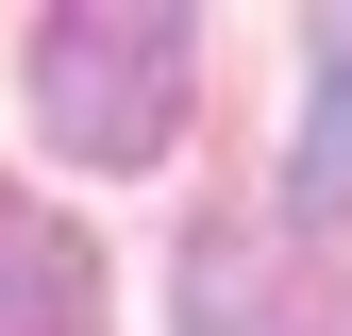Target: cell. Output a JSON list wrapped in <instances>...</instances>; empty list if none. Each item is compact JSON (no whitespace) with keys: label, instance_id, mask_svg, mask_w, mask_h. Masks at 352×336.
I'll return each mask as SVG.
<instances>
[{"label":"cell","instance_id":"6da1fadb","mask_svg":"<svg viewBox=\"0 0 352 336\" xmlns=\"http://www.w3.org/2000/svg\"><path fill=\"white\" fill-rule=\"evenodd\" d=\"M185 17H151V0H67V17H34V135H51L67 168H151L168 135H185Z\"/></svg>","mask_w":352,"mask_h":336},{"label":"cell","instance_id":"7a4b0ae2","mask_svg":"<svg viewBox=\"0 0 352 336\" xmlns=\"http://www.w3.org/2000/svg\"><path fill=\"white\" fill-rule=\"evenodd\" d=\"M0 336H101V252L0 185Z\"/></svg>","mask_w":352,"mask_h":336},{"label":"cell","instance_id":"3957f363","mask_svg":"<svg viewBox=\"0 0 352 336\" xmlns=\"http://www.w3.org/2000/svg\"><path fill=\"white\" fill-rule=\"evenodd\" d=\"M302 219H336L352 202V17H319V51H302Z\"/></svg>","mask_w":352,"mask_h":336}]
</instances>
